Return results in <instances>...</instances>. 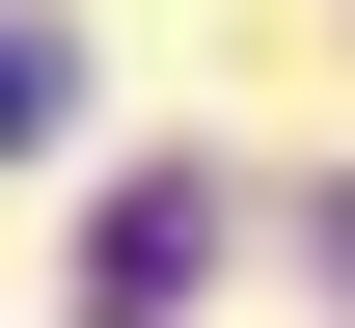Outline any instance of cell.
<instances>
[{"label":"cell","mask_w":355,"mask_h":328,"mask_svg":"<svg viewBox=\"0 0 355 328\" xmlns=\"http://www.w3.org/2000/svg\"><path fill=\"white\" fill-rule=\"evenodd\" d=\"M191 274H219V191H110V274H83V301H110V328H191Z\"/></svg>","instance_id":"obj_1"},{"label":"cell","mask_w":355,"mask_h":328,"mask_svg":"<svg viewBox=\"0 0 355 328\" xmlns=\"http://www.w3.org/2000/svg\"><path fill=\"white\" fill-rule=\"evenodd\" d=\"M0 137H55V55H28V28H0Z\"/></svg>","instance_id":"obj_2"}]
</instances>
